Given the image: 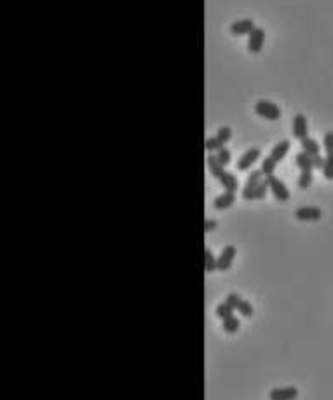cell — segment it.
I'll return each instance as SVG.
<instances>
[{
	"label": "cell",
	"instance_id": "ba28073f",
	"mask_svg": "<svg viewBox=\"0 0 333 400\" xmlns=\"http://www.w3.org/2000/svg\"><path fill=\"white\" fill-rule=\"evenodd\" d=\"M256 25L253 19H239V21H234L232 25H230V33L236 35V37H242V35H250L251 32L255 30Z\"/></svg>",
	"mask_w": 333,
	"mask_h": 400
},
{
	"label": "cell",
	"instance_id": "9a60e30c",
	"mask_svg": "<svg viewBox=\"0 0 333 400\" xmlns=\"http://www.w3.org/2000/svg\"><path fill=\"white\" fill-rule=\"evenodd\" d=\"M295 163L300 168V171H312L314 170V161H312V156H309L307 152H299L295 156Z\"/></svg>",
	"mask_w": 333,
	"mask_h": 400
},
{
	"label": "cell",
	"instance_id": "e0dca14e",
	"mask_svg": "<svg viewBox=\"0 0 333 400\" xmlns=\"http://www.w3.org/2000/svg\"><path fill=\"white\" fill-rule=\"evenodd\" d=\"M270 191L269 189V183H267V180H264V182H260L258 183V187L256 189H253V191L248 194V198H246V201H255V200H264L265 196H267V192Z\"/></svg>",
	"mask_w": 333,
	"mask_h": 400
},
{
	"label": "cell",
	"instance_id": "ffe728a7",
	"mask_svg": "<svg viewBox=\"0 0 333 400\" xmlns=\"http://www.w3.org/2000/svg\"><path fill=\"white\" fill-rule=\"evenodd\" d=\"M204 267H206L208 273H213V271L217 269V257L213 255V252L209 248L204 250Z\"/></svg>",
	"mask_w": 333,
	"mask_h": 400
},
{
	"label": "cell",
	"instance_id": "ac0fdd59",
	"mask_svg": "<svg viewBox=\"0 0 333 400\" xmlns=\"http://www.w3.org/2000/svg\"><path fill=\"white\" fill-rule=\"evenodd\" d=\"M239 327H241V322H239V318L234 317V315L227 317L223 320V323H222V329H223L227 334H236V332L239 331Z\"/></svg>",
	"mask_w": 333,
	"mask_h": 400
},
{
	"label": "cell",
	"instance_id": "30bf717a",
	"mask_svg": "<svg viewBox=\"0 0 333 400\" xmlns=\"http://www.w3.org/2000/svg\"><path fill=\"white\" fill-rule=\"evenodd\" d=\"M234 203H236V192L225 191V192H222L220 196L215 198L213 206H215V210H227V208H230Z\"/></svg>",
	"mask_w": 333,
	"mask_h": 400
},
{
	"label": "cell",
	"instance_id": "5b68a950",
	"mask_svg": "<svg viewBox=\"0 0 333 400\" xmlns=\"http://www.w3.org/2000/svg\"><path fill=\"white\" fill-rule=\"evenodd\" d=\"M260 156H262V152H260V149H258V147H251V149H248L246 152H244L241 157H239V161H238V170H239V171H248V170L251 168V166H253L256 161H258Z\"/></svg>",
	"mask_w": 333,
	"mask_h": 400
},
{
	"label": "cell",
	"instance_id": "9c48e42d",
	"mask_svg": "<svg viewBox=\"0 0 333 400\" xmlns=\"http://www.w3.org/2000/svg\"><path fill=\"white\" fill-rule=\"evenodd\" d=\"M293 136L297 140H303L309 136V122L303 114H297L293 117Z\"/></svg>",
	"mask_w": 333,
	"mask_h": 400
},
{
	"label": "cell",
	"instance_id": "d6986e66",
	"mask_svg": "<svg viewBox=\"0 0 333 400\" xmlns=\"http://www.w3.org/2000/svg\"><path fill=\"white\" fill-rule=\"evenodd\" d=\"M276 166H277V163L269 156V157H265V159H262V168H260V170H262L264 177H270V175H274V171H276Z\"/></svg>",
	"mask_w": 333,
	"mask_h": 400
},
{
	"label": "cell",
	"instance_id": "7a4b0ae2",
	"mask_svg": "<svg viewBox=\"0 0 333 400\" xmlns=\"http://www.w3.org/2000/svg\"><path fill=\"white\" fill-rule=\"evenodd\" d=\"M265 180H267L269 189H270V192H272V196L276 198L277 201H281V203H286V201L290 200V191H288V187L285 185V182L277 179L276 175L265 177Z\"/></svg>",
	"mask_w": 333,
	"mask_h": 400
},
{
	"label": "cell",
	"instance_id": "6da1fadb",
	"mask_svg": "<svg viewBox=\"0 0 333 400\" xmlns=\"http://www.w3.org/2000/svg\"><path fill=\"white\" fill-rule=\"evenodd\" d=\"M255 112H256V116L267 119V121H279V119H281V109H279V105L272 103V101H267V100L256 101Z\"/></svg>",
	"mask_w": 333,
	"mask_h": 400
},
{
	"label": "cell",
	"instance_id": "5bb4252c",
	"mask_svg": "<svg viewBox=\"0 0 333 400\" xmlns=\"http://www.w3.org/2000/svg\"><path fill=\"white\" fill-rule=\"evenodd\" d=\"M218 182L223 185V189L225 191H232V192H236L238 191V187H239V180H238V177L234 173H230V171H223L222 173V177L218 179Z\"/></svg>",
	"mask_w": 333,
	"mask_h": 400
},
{
	"label": "cell",
	"instance_id": "3957f363",
	"mask_svg": "<svg viewBox=\"0 0 333 400\" xmlns=\"http://www.w3.org/2000/svg\"><path fill=\"white\" fill-rule=\"evenodd\" d=\"M264 44H265V30L256 26L255 30L248 35V51H250L251 54H256V52H260L264 49Z\"/></svg>",
	"mask_w": 333,
	"mask_h": 400
},
{
	"label": "cell",
	"instance_id": "f1b7e54d",
	"mask_svg": "<svg viewBox=\"0 0 333 400\" xmlns=\"http://www.w3.org/2000/svg\"><path fill=\"white\" fill-rule=\"evenodd\" d=\"M241 300H242L241 297H239L238 294H234V292H232V294H229L227 297H225V302L232 306L234 309H238V308H239V304H241Z\"/></svg>",
	"mask_w": 333,
	"mask_h": 400
},
{
	"label": "cell",
	"instance_id": "d4e9b609",
	"mask_svg": "<svg viewBox=\"0 0 333 400\" xmlns=\"http://www.w3.org/2000/svg\"><path fill=\"white\" fill-rule=\"evenodd\" d=\"M222 147H225V145H222L220 142H218L217 136H209V138H206V150H208V152H218Z\"/></svg>",
	"mask_w": 333,
	"mask_h": 400
},
{
	"label": "cell",
	"instance_id": "277c9868",
	"mask_svg": "<svg viewBox=\"0 0 333 400\" xmlns=\"http://www.w3.org/2000/svg\"><path fill=\"white\" fill-rule=\"evenodd\" d=\"M295 218L300 222H316L323 217V212L317 206H300L295 210Z\"/></svg>",
	"mask_w": 333,
	"mask_h": 400
},
{
	"label": "cell",
	"instance_id": "603a6c76",
	"mask_svg": "<svg viewBox=\"0 0 333 400\" xmlns=\"http://www.w3.org/2000/svg\"><path fill=\"white\" fill-rule=\"evenodd\" d=\"M215 136H217L218 142H220L222 145H225L230 140V136H232V130H230V126H222L220 130L217 131V135Z\"/></svg>",
	"mask_w": 333,
	"mask_h": 400
},
{
	"label": "cell",
	"instance_id": "83f0119b",
	"mask_svg": "<svg viewBox=\"0 0 333 400\" xmlns=\"http://www.w3.org/2000/svg\"><path fill=\"white\" fill-rule=\"evenodd\" d=\"M323 145H325L326 154H333V131H326L323 136Z\"/></svg>",
	"mask_w": 333,
	"mask_h": 400
},
{
	"label": "cell",
	"instance_id": "52a82bcc",
	"mask_svg": "<svg viewBox=\"0 0 333 400\" xmlns=\"http://www.w3.org/2000/svg\"><path fill=\"white\" fill-rule=\"evenodd\" d=\"M299 397V388L297 386H285L274 388L269 392V400H295Z\"/></svg>",
	"mask_w": 333,
	"mask_h": 400
},
{
	"label": "cell",
	"instance_id": "4fadbf2b",
	"mask_svg": "<svg viewBox=\"0 0 333 400\" xmlns=\"http://www.w3.org/2000/svg\"><path fill=\"white\" fill-rule=\"evenodd\" d=\"M206 165H208V170H209V173L215 177V179H220L222 177V173L225 171V166L222 165L220 161H218V157H217V154H209L208 157H206Z\"/></svg>",
	"mask_w": 333,
	"mask_h": 400
},
{
	"label": "cell",
	"instance_id": "cb8c5ba5",
	"mask_svg": "<svg viewBox=\"0 0 333 400\" xmlns=\"http://www.w3.org/2000/svg\"><path fill=\"white\" fill-rule=\"evenodd\" d=\"M312 180H314V175H312V171H300L299 187L300 189H307L309 185L312 183Z\"/></svg>",
	"mask_w": 333,
	"mask_h": 400
},
{
	"label": "cell",
	"instance_id": "4dcf8cb0",
	"mask_svg": "<svg viewBox=\"0 0 333 400\" xmlns=\"http://www.w3.org/2000/svg\"><path fill=\"white\" fill-rule=\"evenodd\" d=\"M312 161H314V168H317V170H323V168H325V157L321 156V154L312 157Z\"/></svg>",
	"mask_w": 333,
	"mask_h": 400
},
{
	"label": "cell",
	"instance_id": "8992f818",
	"mask_svg": "<svg viewBox=\"0 0 333 400\" xmlns=\"http://www.w3.org/2000/svg\"><path fill=\"white\" fill-rule=\"evenodd\" d=\"M236 253H238V248L234 245H227L220 252V255L217 257V269L220 271H227L232 266L234 259H236Z\"/></svg>",
	"mask_w": 333,
	"mask_h": 400
},
{
	"label": "cell",
	"instance_id": "f546056e",
	"mask_svg": "<svg viewBox=\"0 0 333 400\" xmlns=\"http://www.w3.org/2000/svg\"><path fill=\"white\" fill-rule=\"evenodd\" d=\"M217 227H218V222L215 220V218H206V222H204V231H206V233H213Z\"/></svg>",
	"mask_w": 333,
	"mask_h": 400
},
{
	"label": "cell",
	"instance_id": "8fae6325",
	"mask_svg": "<svg viewBox=\"0 0 333 400\" xmlns=\"http://www.w3.org/2000/svg\"><path fill=\"white\" fill-rule=\"evenodd\" d=\"M290 149H291L290 140H281L279 144H276L272 147V150H270V157H272L276 163H281L286 157V154L290 152Z\"/></svg>",
	"mask_w": 333,
	"mask_h": 400
},
{
	"label": "cell",
	"instance_id": "44dd1931",
	"mask_svg": "<svg viewBox=\"0 0 333 400\" xmlns=\"http://www.w3.org/2000/svg\"><path fill=\"white\" fill-rule=\"evenodd\" d=\"M323 177L326 180H333V154H326L325 157V168H323Z\"/></svg>",
	"mask_w": 333,
	"mask_h": 400
},
{
	"label": "cell",
	"instance_id": "4316f807",
	"mask_svg": "<svg viewBox=\"0 0 333 400\" xmlns=\"http://www.w3.org/2000/svg\"><path fill=\"white\" fill-rule=\"evenodd\" d=\"M238 311L242 315V317H248V318L253 317V306H251L250 302H248V300H244V299L241 300V304H239Z\"/></svg>",
	"mask_w": 333,
	"mask_h": 400
},
{
	"label": "cell",
	"instance_id": "7c38bea8",
	"mask_svg": "<svg viewBox=\"0 0 333 400\" xmlns=\"http://www.w3.org/2000/svg\"><path fill=\"white\" fill-rule=\"evenodd\" d=\"M264 173H262V170H255V171H251L250 173V177H248V180H246V185H244V189H242V198L246 200L248 198V194H250L253 189H256L258 187V183L260 182H264Z\"/></svg>",
	"mask_w": 333,
	"mask_h": 400
},
{
	"label": "cell",
	"instance_id": "2e32d148",
	"mask_svg": "<svg viewBox=\"0 0 333 400\" xmlns=\"http://www.w3.org/2000/svg\"><path fill=\"white\" fill-rule=\"evenodd\" d=\"M300 145H302L303 152H307L309 156H312V157L319 156V154H321V147H319V144H317V140L311 138V136L300 140Z\"/></svg>",
	"mask_w": 333,
	"mask_h": 400
},
{
	"label": "cell",
	"instance_id": "7402d4cb",
	"mask_svg": "<svg viewBox=\"0 0 333 400\" xmlns=\"http://www.w3.org/2000/svg\"><path fill=\"white\" fill-rule=\"evenodd\" d=\"M230 315H234V308L230 304H227V302H220V304L217 306V317L222 318V320H225L227 317H230Z\"/></svg>",
	"mask_w": 333,
	"mask_h": 400
},
{
	"label": "cell",
	"instance_id": "484cf974",
	"mask_svg": "<svg viewBox=\"0 0 333 400\" xmlns=\"http://www.w3.org/2000/svg\"><path fill=\"white\" fill-rule=\"evenodd\" d=\"M217 157H218V161L222 163L223 166H227V165H230V159H232V154H230V150L227 147H222L220 150L217 152Z\"/></svg>",
	"mask_w": 333,
	"mask_h": 400
}]
</instances>
